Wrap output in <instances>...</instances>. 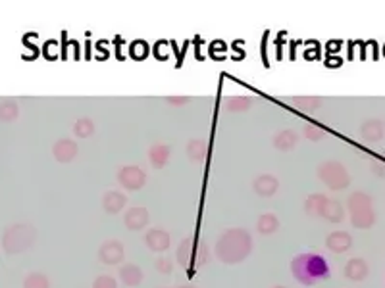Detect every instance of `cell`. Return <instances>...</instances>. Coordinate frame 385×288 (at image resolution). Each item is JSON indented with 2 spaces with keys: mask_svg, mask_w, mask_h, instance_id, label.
<instances>
[{
  "mask_svg": "<svg viewBox=\"0 0 385 288\" xmlns=\"http://www.w3.org/2000/svg\"><path fill=\"white\" fill-rule=\"evenodd\" d=\"M168 236L162 231H151L149 236H147V244L151 246V250L154 252H162L168 248Z\"/></svg>",
  "mask_w": 385,
  "mask_h": 288,
  "instance_id": "8992f818",
  "label": "cell"
},
{
  "mask_svg": "<svg viewBox=\"0 0 385 288\" xmlns=\"http://www.w3.org/2000/svg\"><path fill=\"white\" fill-rule=\"evenodd\" d=\"M347 277H351V279H362L364 275H366V265H364V261L360 260H353L351 263L347 265Z\"/></svg>",
  "mask_w": 385,
  "mask_h": 288,
  "instance_id": "9c48e42d",
  "label": "cell"
},
{
  "mask_svg": "<svg viewBox=\"0 0 385 288\" xmlns=\"http://www.w3.org/2000/svg\"><path fill=\"white\" fill-rule=\"evenodd\" d=\"M35 242V229L29 225H12L2 236V248L6 254H21Z\"/></svg>",
  "mask_w": 385,
  "mask_h": 288,
  "instance_id": "3957f363",
  "label": "cell"
},
{
  "mask_svg": "<svg viewBox=\"0 0 385 288\" xmlns=\"http://www.w3.org/2000/svg\"><path fill=\"white\" fill-rule=\"evenodd\" d=\"M23 288H50V283L43 273H31L23 280Z\"/></svg>",
  "mask_w": 385,
  "mask_h": 288,
  "instance_id": "52a82bcc",
  "label": "cell"
},
{
  "mask_svg": "<svg viewBox=\"0 0 385 288\" xmlns=\"http://www.w3.org/2000/svg\"><path fill=\"white\" fill-rule=\"evenodd\" d=\"M351 246V236L345 232H333L328 239V248L333 252H345Z\"/></svg>",
  "mask_w": 385,
  "mask_h": 288,
  "instance_id": "5b68a950",
  "label": "cell"
},
{
  "mask_svg": "<svg viewBox=\"0 0 385 288\" xmlns=\"http://www.w3.org/2000/svg\"><path fill=\"white\" fill-rule=\"evenodd\" d=\"M18 118V106L14 102H4L0 104V120L12 121Z\"/></svg>",
  "mask_w": 385,
  "mask_h": 288,
  "instance_id": "30bf717a",
  "label": "cell"
},
{
  "mask_svg": "<svg viewBox=\"0 0 385 288\" xmlns=\"http://www.w3.org/2000/svg\"><path fill=\"white\" fill-rule=\"evenodd\" d=\"M101 258H103L104 263L112 265V263H118V261L123 258V250L120 242H106L101 250Z\"/></svg>",
  "mask_w": 385,
  "mask_h": 288,
  "instance_id": "277c9868",
  "label": "cell"
},
{
  "mask_svg": "<svg viewBox=\"0 0 385 288\" xmlns=\"http://www.w3.org/2000/svg\"><path fill=\"white\" fill-rule=\"evenodd\" d=\"M253 246V242L249 241V236L243 231H229L218 242V256L227 263H237L249 254Z\"/></svg>",
  "mask_w": 385,
  "mask_h": 288,
  "instance_id": "7a4b0ae2",
  "label": "cell"
},
{
  "mask_svg": "<svg viewBox=\"0 0 385 288\" xmlns=\"http://www.w3.org/2000/svg\"><path fill=\"white\" fill-rule=\"evenodd\" d=\"M141 271L139 267H135V265H127V267H123L122 269V279L125 285H129V287H135V285H139V280H141Z\"/></svg>",
  "mask_w": 385,
  "mask_h": 288,
  "instance_id": "ba28073f",
  "label": "cell"
},
{
  "mask_svg": "<svg viewBox=\"0 0 385 288\" xmlns=\"http://www.w3.org/2000/svg\"><path fill=\"white\" fill-rule=\"evenodd\" d=\"M291 271L295 279L306 287L329 277L328 263L318 254H302L299 258H295L291 263Z\"/></svg>",
  "mask_w": 385,
  "mask_h": 288,
  "instance_id": "6da1fadb",
  "label": "cell"
},
{
  "mask_svg": "<svg viewBox=\"0 0 385 288\" xmlns=\"http://www.w3.org/2000/svg\"><path fill=\"white\" fill-rule=\"evenodd\" d=\"M275 288H282V287H275Z\"/></svg>",
  "mask_w": 385,
  "mask_h": 288,
  "instance_id": "7c38bea8",
  "label": "cell"
},
{
  "mask_svg": "<svg viewBox=\"0 0 385 288\" xmlns=\"http://www.w3.org/2000/svg\"><path fill=\"white\" fill-rule=\"evenodd\" d=\"M93 288H116V280L112 277H98V279L94 280Z\"/></svg>",
  "mask_w": 385,
  "mask_h": 288,
  "instance_id": "8fae6325",
  "label": "cell"
}]
</instances>
